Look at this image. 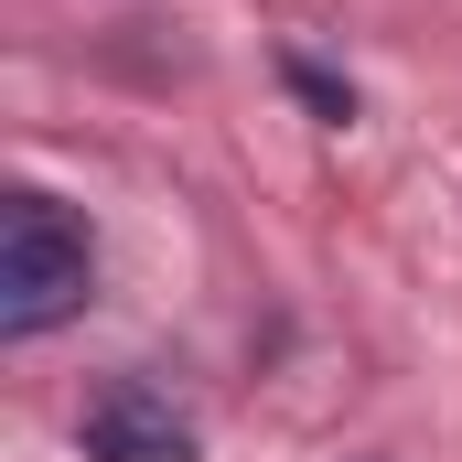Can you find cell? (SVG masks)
<instances>
[{
	"instance_id": "cell-1",
	"label": "cell",
	"mask_w": 462,
	"mask_h": 462,
	"mask_svg": "<svg viewBox=\"0 0 462 462\" xmlns=\"http://www.w3.org/2000/svg\"><path fill=\"white\" fill-rule=\"evenodd\" d=\"M97 291V236L87 216H65L54 194H11L0 205V345H43L54 323H76Z\"/></svg>"
},
{
	"instance_id": "cell-2",
	"label": "cell",
	"mask_w": 462,
	"mask_h": 462,
	"mask_svg": "<svg viewBox=\"0 0 462 462\" xmlns=\"http://www.w3.org/2000/svg\"><path fill=\"white\" fill-rule=\"evenodd\" d=\"M76 441H87V462H205V430H194L151 376H108V387L76 409Z\"/></svg>"
},
{
	"instance_id": "cell-3",
	"label": "cell",
	"mask_w": 462,
	"mask_h": 462,
	"mask_svg": "<svg viewBox=\"0 0 462 462\" xmlns=\"http://www.w3.org/2000/svg\"><path fill=\"white\" fill-rule=\"evenodd\" d=\"M280 76H291V97H301L312 118H334V129L355 118V87L334 76V65H312V54H280Z\"/></svg>"
}]
</instances>
